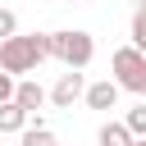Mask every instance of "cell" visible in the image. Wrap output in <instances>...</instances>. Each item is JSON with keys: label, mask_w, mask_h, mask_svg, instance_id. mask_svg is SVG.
I'll list each match as a JSON object with an SVG mask.
<instances>
[{"label": "cell", "mask_w": 146, "mask_h": 146, "mask_svg": "<svg viewBox=\"0 0 146 146\" xmlns=\"http://www.w3.org/2000/svg\"><path fill=\"white\" fill-rule=\"evenodd\" d=\"M41 100H46L41 82H18V91H14V105H23L27 114H36V110H41Z\"/></svg>", "instance_id": "cell-7"}, {"label": "cell", "mask_w": 146, "mask_h": 146, "mask_svg": "<svg viewBox=\"0 0 146 146\" xmlns=\"http://www.w3.org/2000/svg\"><path fill=\"white\" fill-rule=\"evenodd\" d=\"M68 5H78V0H68Z\"/></svg>", "instance_id": "cell-16"}, {"label": "cell", "mask_w": 146, "mask_h": 146, "mask_svg": "<svg viewBox=\"0 0 146 146\" xmlns=\"http://www.w3.org/2000/svg\"><path fill=\"white\" fill-rule=\"evenodd\" d=\"M23 146H59V141H55V132H50L46 123H32V128L23 132Z\"/></svg>", "instance_id": "cell-9"}, {"label": "cell", "mask_w": 146, "mask_h": 146, "mask_svg": "<svg viewBox=\"0 0 146 146\" xmlns=\"http://www.w3.org/2000/svg\"><path fill=\"white\" fill-rule=\"evenodd\" d=\"M9 36H18V14L0 9V41H9Z\"/></svg>", "instance_id": "cell-11"}, {"label": "cell", "mask_w": 146, "mask_h": 146, "mask_svg": "<svg viewBox=\"0 0 146 146\" xmlns=\"http://www.w3.org/2000/svg\"><path fill=\"white\" fill-rule=\"evenodd\" d=\"M114 82H119V91H137V96H146V55L137 50V46H123V50H114Z\"/></svg>", "instance_id": "cell-3"}, {"label": "cell", "mask_w": 146, "mask_h": 146, "mask_svg": "<svg viewBox=\"0 0 146 146\" xmlns=\"http://www.w3.org/2000/svg\"><path fill=\"white\" fill-rule=\"evenodd\" d=\"M114 100H119V82H114V78L87 87V105H91V110H114Z\"/></svg>", "instance_id": "cell-5"}, {"label": "cell", "mask_w": 146, "mask_h": 146, "mask_svg": "<svg viewBox=\"0 0 146 146\" xmlns=\"http://www.w3.org/2000/svg\"><path fill=\"white\" fill-rule=\"evenodd\" d=\"M78 96H87V82H82V73H59V82L50 87V100H55V110H73V100Z\"/></svg>", "instance_id": "cell-4"}, {"label": "cell", "mask_w": 146, "mask_h": 146, "mask_svg": "<svg viewBox=\"0 0 146 146\" xmlns=\"http://www.w3.org/2000/svg\"><path fill=\"white\" fill-rule=\"evenodd\" d=\"M41 59H50V36H41V32L0 41V68H5L9 78H14V73H32Z\"/></svg>", "instance_id": "cell-1"}, {"label": "cell", "mask_w": 146, "mask_h": 146, "mask_svg": "<svg viewBox=\"0 0 146 146\" xmlns=\"http://www.w3.org/2000/svg\"><path fill=\"white\" fill-rule=\"evenodd\" d=\"M0 9H5V0H0Z\"/></svg>", "instance_id": "cell-17"}, {"label": "cell", "mask_w": 146, "mask_h": 146, "mask_svg": "<svg viewBox=\"0 0 146 146\" xmlns=\"http://www.w3.org/2000/svg\"><path fill=\"white\" fill-rule=\"evenodd\" d=\"M132 46L146 55V14H137V18H132Z\"/></svg>", "instance_id": "cell-12"}, {"label": "cell", "mask_w": 146, "mask_h": 146, "mask_svg": "<svg viewBox=\"0 0 146 146\" xmlns=\"http://www.w3.org/2000/svg\"><path fill=\"white\" fill-rule=\"evenodd\" d=\"M137 137L128 132V123H100V146H132Z\"/></svg>", "instance_id": "cell-8"}, {"label": "cell", "mask_w": 146, "mask_h": 146, "mask_svg": "<svg viewBox=\"0 0 146 146\" xmlns=\"http://www.w3.org/2000/svg\"><path fill=\"white\" fill-rule=\"evenodd\" d=\"M27 128H32V114H27L23 105L5 100V105H0V132H27Z\"/></svg>", "instance_id": "cell-6"}, {"label": "cell", "mask_w": 146, "mask_h": 146, "mask_svg": "<svg viewBox=\"0 0 146 146\" xmlns=\"http://www.w3.org/2000/svg\"><path fill=\"white\" fill-rule=\"evenodd\" d=\"M132 5H137V14H146V0H132Z\"/></svg>", "instance_id": "cell-14"}, {"label": "cell", "mask_w": 146, "mask_h": 146, "mask_svg": "<svg viewBox=\"0 0 146 146\" xmlns=\"http://www.w3.org/2000/svg\"><path fill=\"white\" fill-rule=\"evenodd\" d=\"M132 146H146V141H132Z\"/></svg>", "instance_id": "cell-15"}, {"label": "cell", "mask_w": 146, "mask_h": 146, "mask_svg": "<svg viewBox=\"0 0 146 146\" xmlns=\"http://www.w3.org/2000/svg\"><path fill=\"white\" fill-rule=\"evenodd\" d=\"M14 91H18V82H14V78L0 68V105H5V100H14Z\"/></svg>", "instance_id": "cell-13"}, {"label": "cell", "mask_w": 146, "mask_h": 146, "mask_svg": "<svg viewBox=\"0 0 146 146\" xmlns=\"http://www.w3.org/2000/svg\"><path fill=\"white\" fill-rule=\"evenodd\" d=\"M96 55V41L91 32H78V27H64V32H50V59H59L64 68H87Z\"/></svg>", "instance_id": "cell-2"}, {"label": "cell", "mask_w": 146, "mask_h": 146, "mask_svg": "<svg viewBox=\"0 0 146 146\" xmlns=\"http://www.w3.org/2000/svg\"><path fill=\"white\" fill-rule=\"evenodd\" d=\"M123 123H128V132H132L137 141H146V100H141L137 110H128V119H123Z\"/></svg>", "instance_id": "cell-10"}]
</instances>
